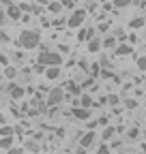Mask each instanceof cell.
<instances>
[{"instance_id":"cell-1","label":"cell","mask_w":146,"mask_h":154,"mask_svg":"<svg viewBox=\"0 0 146 154\" xmlns=\"http://www.w3.org/2000/svg\"><path fill=\"white\" fill-rule=\"evenodd\" d=\"M41 43V34L36 30H24L20 34V41H17V47H24V49H34L39 47Z\"/></svg>"},{"instance_id":"cell-2","label":"cell","mask_w":146,"mask_h":154,"mask_svg":"<svg viewBox=\"0 0 146 154\" xmlns=\"http://www.w3.org/2000/svg\"><path fill=\"white\" fill-rule=\"evenodd\" d=\"M36 60L43 62L45 66H60V64H62V56L56 54V51H41Z\"/></svg>"},{"instance_id":"cell-3","label":"cell","mask_w":146,"mask_h":154,"mask_svg":"<svg viewBox=\"0 0 146 154\" xmlns=\"http://www.w3.org/2000/svg\"><path fill=\"white\" fill-rule=\"evenodd\" d=\"M84 19H86V11H84V9H73V13H71V17H69L67 26H69V28H82Z\"/></svg>"},{"instance_id":"cell-4","label":"cell","mask_w":146,"mask_h":154,"mask_svg":"<svg viewBox=\"0 0 146 154\" xmlns=\"http://www.w3.org/2000/svg\"><path fill=\"white\" fill-rule=\"evenodd\" d=\"M62 99H65V92H62V88H54V90H49V96H47V107H58L60 103H62Z\"/></svg>"},{"instance_id":"cell-5","label":"cell","mask_w":146,"mask_h":154,"mask_svg":"<svg viewBox=\"0 0 146 154\" xmlns=\"http://www.w3.org/2000/svg\"><path fill=\"white\" fill-rule=\"evenodd\" d=\"M71 113H73V118H78V120H82V122L90 120V111H88V109H84V107H73V109H71Z\"/></svg>"},{"instance_id":"cell-6","label":"cell","mask_w":146,"mask_h":154,"mask_svg":"<svg viewBox=\"0 0 146 154\" xmlns=\"http://www.w3.org/2000/svg\"><path fill=\"white\" fill-rule=\"evenodd\" d=\"M93 141H95V131H88L80 137V146L82 148H93Z\"/></svg>"},{"instance_id":"cell-7","label":"cell","mask_w":146,"mask_h":154,"mask_svg":"<svg viewBox=\"0 0 146 154\" xmlns=\"http://www.w3.org/2000/svg\"><path fill=\"white\" fill-rule=\"evenodd\" d=\"M58 77H60V66H47V71H45V79L54 82V79H58Z\"/></svg>"},{"instance_id":"cell-8","label":"cell","mask_w":146,"mask_h":154,"mask_svg":"<svg viewBox=\"0 0 146 154\" xmlns=\"http://www.w3.org/2000/svg\"><path fill=\"white\" fill-rule=\"evenodd\" d=\"M86 47H88V51H90V54H97V51L103 47V41H99V38H95V36H93V38L88 41V45H86Z\"/></svg>"},{"instance_id":"cell-9","label":"cell","mask_w":146,"mask_h":154,"mask_svg":"<svg viewBox=\"0 0 146 154\" xmlns=\"http://www.w3.org/2000/svg\"><path fill=\"white\" fill-rule=\"evenodd\" d=\"M7 15H9L11 19H20V17L24 15V11L20 9V5H13V7H9V9H7Z\"/></svg>"},{"instance_id":"cell-10","label":"cell","mask_w":146,"mask_h":154,"mask_svg":"<svg viewBox=\"0 0 146 154\" xmlns=\"http://www.w3.org/2000/svg\"><path fill=\"white\" fill-rule=\"evenodd\" d=\"M9 94H11V99H15V101H20V99H24V94H26V90H24V86H13Z\"/></svg>"},{"instance_id":"cell-11","label":"cell","mask_w":146,"mask_h":154,"mask_svg":"<svg viewBox=\"0 0 146 154\" xmlns=\"http://www.w3.org/2000/svg\"><path fill=\"white\" fill-rule=\"evenodd\" d=\"M97 103L93 101V96L90 94H82V99H80V107H84V109H88V107H95Z\"/></svg>"},{"instance_id":"cell-12","label":"cell","mask_w":146,"mask_h":154,"mask_svg":"<svg viewBox=\"0 0 146 154\" xmlns=\"http://www.w3.org/2000/svg\"><path fill=\"white\" fill-rule=\"evenodd\" d=\"M146 26V19L144 17H133L131 22H129V28L131 30H140V28H144Z\"/></svg>"},{"instance_id":"cell-13","label":"cell","mask_w":146,"mask_h":154,"mask_svg":"<svg viewBox=\"0 0 146 154\" xmlns=\"http://www.w3.org/2000/svg\"><path fill=\"white\" fill-rule=\"evenodd\" d=\"M103 47H105V49H116V47H118V43H116V36H114V34L105 36V38H103Z\"/></svg>"},{"instance_id":"cell-14","label":"cell","mask_w":146,"mask_h":154,"mask_svg":"<svg viewBox=\"0 0 146 154\" xmlns=\"http://www.w3.org/2000/svg\"><path fill=\"white\" fill-rule=\"evenodd\" d=\"M62 9H65V5L60 2V0H52V2L47 5V11H49V13H60Z\"/></svg>"},{"instance_id":"cell-15","label":"cell","mask_w":146,"mask_h":154,"mask_svg":"<svg viewBox=\"0 0 146 154\" xmlns=\"http://www.w3.org/2000/svg\"><path fill=\"white\" fill-rule=\"evenodd\" d=\"M114 54H116V56H129V54H131V45H127V43H120V45L114 49Z\"/></svg>"},{"instance_id":"cell-16","label":"cell","mask_w":146,"mask_h":154,"mask_svg":"<svg viewBox=\"0 0 146 154\" xmlns=\"http://www.w3.org/2000/svg\"><path fill=\"white\" fill-rule=\"evenodd\" d=\"M13 148V137H0V150H11Z\"/></svg>"},{"instance_id":"cell-17","label":"cell","mask_w":146,"mask_h":154,"mask_svg":"<svg viewBox=\"0 0 146 154\" xmlns=\"http://www.w3.org/2000/svg\"><path fill=\"white\" fill-rule=\"evenodd\" d=\"M67 90H69L71 94H75V96H80V94H82V86L73 84V82H69V84H67Z\"/></svg>"},{"instance_id":"cell-18","label":"cell","mask_w":146,"mask_h":154,"mask_svg":"<svg viewBox=\"0 0 146 154\" xmlns=\"http://www.w3.org/2000/svg\"><path fill=\"white\" fill-rule=\"evenodd\" d=\"M13 133H15V128L9 126V124H5L2 128H0V137H13Z\"/></svg>"},{"instance_id":"cell-19","label":"cell","mask_w":146,"mask_h":154,"mask_svg":"<svg viewBox=\"0 0 146 154\" xmlns=\"http://www.w3.org/2000/svg\"><path fill=\"white\" fill-rule=\"evenodd\" d=\"M15 75H17V69L15 66H5V77H7V79H15Z\"/></svg>"},{"instance_id":"cell-20","label":"cell","mask_w":146,"mask_h":154,"mask_svg":"<svg viewBox=\"0 0 146 154\" xmlns=\"http://www.w3.org/2000/svg\"><path fill=\"white\" fill-rule=\"evenodd\" d=\"M112 5H114V9H127L131 5V0H112Z\"/></svg>"},{"instance_id":"cell-21","label":"cell","mask_w":146,"mask_h":154,"mask_svg":"<svg viewBox=\"0 0 146 154\" xmlns=\"http://www.w3.org/2000/svg\"><path fill=\"white\" fill-rule=\"evenodd\" d=\"M24 146H26V150H30V152H39V150H41V146L36 143V141H32V139H28Z\"/></svg>"},{"instance_id":"cell-22","label":"cell","mask_w":146,"mask_h":154,"mask_svg":"<svg viewBox=\"0 0 146 154\" xmlns=\"http://www.w3.org/2000/svg\"><path fill=\"white\" fill-rule=\"evenodd\" d=\"M67 22H69V19H62V17H58V19H54V22H52V26L56 28V30H62Z\"/></svg>"},{"instance_id":"cell-23","label":"cell","mask_w":146,"mask_h":154,"mask_svg":"<svg viewBox=\"0 0 146 154\" xmlns=\"http://www.w3.org/2000/svg\"><path fill=\"white\" fill-rule=\"evenodd\" d=\"M112 137H114V128H112V126H107V128L103 131V141H110Z\"/></svg>"},{"instance_id":"cell-24","label":"cell","mask_w":146,"mask_h":154,"mask_svg":"<svg viewBox=\"0 0 146 154\" xmlns=\"http://www.w3.org/2000/svg\"><path fill=\"white\" fill-rule=\"evenodd\" d=\"M90 75H93V79H95L97 75H101V64H97V62H95L93 66H90Z\"/></svg>"},{"instance_id":"cell-25","label":"cell","mask_w":146,"mask_h":154,"mask_svg":"<svg viewBox=\"0 0 146 154\" xmlns=\"http://www.w3.org/2000/svg\"><path fill=\"white\" fill-rule=\"evenodd\" d=\"M97 154H110V146H107V141H103V143L97 148Z\"/></svg>"},{"instance_id":"cell-26","label":"cell","mask_w":146,"mask_h":154,"mask_svg":"<svg viewBox=\"0 0 146 154\" xmlns=\"http://www.w3.org/2000/svg\"><path fill=\"white\" fill-rule=\"evenodd\" d=\"M125 107L127 109H135L138 107V101L135 99H125Z\"/></svg>"},{"instance_id":"cell-27","label":"cell","mask_w":146,"mask_h":154,"mask_svg":"<svg viewBox=\"0 0 146 154\" xmlns=\"http://www.w3.org/2000/svg\"><path fill=\"white\" fill-rule=\"evenodd\" d=\"M118 101H120V99H118L116 94H110V96H107V105H112V107H116V105H118Z\"/></svg>"},{"instance_id":"cell-28","label":"cell","mask_w":146,"mask_h":154,"mask_svg":"<svg viewBox=\"0 0 146 154\" xmlns=\"http://www.w3.org/2000/svg\"><path fill=\"white\" fill-rule=\"evenodd\" d=\"M138 69L140 71H146V56H140L138 58Z\"/></svg>"},{"instance_id":"cell-29","label":"cell","mask_w":146,"mask_h":154,"mask_svg":"<svg viewBox=\"0 0 146 154\" xmlns=\"http://www.w3.org/2000/svg\"><path fill=\"white\" fill-rule=\"evenodd\" d=\"M7 154H24V148H17V146H13L11 150H7Z\"/></svg>"},{"instance_id":"cell-30","label":"cell","mask_w":146,"mask_h":154,"mask_svg":"<svg viewBox=\"0 0 146 154\" xmlns=\"http://www.w3.org/2000/svg\"><path fill=\"white\" fill-rule=\"evenodd\" d=\"M0 43H9V34H7L2 28H0Z\"/></svg>"},{"instance_id":"cell-31","label":"cell","mask_w":146,"mask_h":154,"mask_svg":"<svg viewBox=\"0 0 146 154\" xmlns=\"http://www.w3.org/2000/svg\"><path fill=\"white\" fill-rule=\"evenodd\" d=\"M41 5H32V9H30V13H34V15H41Z\"/></svg>"},{"instance_id":"cell-32","label":"cell","mask_w":146,"mask_h":154,"mask_svg":"<svg viewBox=\"0 0 146 154\" xmlns=\"http://www.w3.org/2000/svg\"><path fill=\"white\" fill-rule=\"evenodd\" d=\"M7 17H9V15H7V11H5V9H0V26L7 22Z\"/></svg>"},{"instance_id":"cell-33","label":"cell","mask_w":146,"mask_h":154,"mask_svg":"<svg viewBox=\"0 0 146 154\" xmlns=\"http://www.w3.org/2000/svg\"><path fill=\"white\" fill-rule=\"evenodd\" d=\"M0 66H9V58L5 54H0Z\"/></svg>"},{"instance_id":"cell-34","label":"cell","mask_w":146,"mask_h":154,"mask_svg":"<svg viewBox=\"0 0 146 154\" xmlns=\"http://www.w3.org/2000/svg\"><path fill=\"white\" fill-rule=\"evenodd\" d=\"M60 2H62L67 9H73V7H75V0H60Z\"/></svg>"},{"instance_id":"cell-35","label":"cell","mask_w":146,"mask_h":154,"mask_svg":"<svg viewBox=\"0 0 146 154\" xmlns=\"http://www.w3.org/2000/svg\"><path fill=\"white\" fill-rule=\"evenodd\" d=\"M114 36H116V38H125L127 34H125V30H120V28H116V30H114Z\"/></svg>"},{"instance_id":"cell-36","label":"cell","mask_w":146,"mask_h":154,"mask_svg":"<svg viewBox=\"0 0 146 154\" xmlns=\"http://www.w3.org/2000/svg\"><path fill=\"white\" fill-rule=\"evenodd\" d=\"M110 26H112L110 22H101V24H99V30H101V32H105V30H107Z\"/></svg>"},{"instance_id":"cell-37","label":"cell","mask_w":146,"mask_h":154,"mask_svg":"<svg viewBox=\"0 0 146 154\" xmlns=\"http://www.w3.org/2000/svg\"><path fill=\"white\" fill-rule=\"evenodd\" d=\"M20 9H22L24 13H30V9H32V7H30V5H26V2H22V5H20Z\"/></svg>"},{"instance_id":"cell-38","label":"cell","mask_w":146,"mask_h":154,"mask_svg":"<svg viewBox=\"0 0 146 154\" xmlns=\"http://www.w3.org/2000/svg\"><path fill=\"white\" fill-rule=\"evenodd\" d=\"M138 135H140V131H138V128H131V131H129V137H131V139H135Z\"/></svg>"},{"instance_id":"cell-39","label":"cell","mask_w":146,"mask_h":154,"mask_svg":"<svg viewBox=\"0 0 146 154\" xmlns=\"http://www.w3.org/2000/svg\"><path fill=\"white\" fill-rule=\"evenodd\" d=\"M97 124H99L97 120H93V122H88V128H90V131H95V128H97Z\"/></svg>"},{"instance_id":"cell-40","label":"cell","mask_w":146,"mask_h":154,"mask_svg":"<svg viewBox=\"0 0 146 154\" xmlns=\"http://www.w3.org/2000/svg\"><path fill=\"white\" fill-rule=\"evenodd\" d=\"M52 0H36V5H49Z\"/></svg>"},{"instance_id":"cell-41","label":"cell","mask_w":146,"mask_h":154,"mask_svg":"<svg viewBox=\"0 0 146 154\" xmlns=\"http://www.w3.org/2000/svg\"><path fill=\"white\" fill-rule=\"evenodd\" d=\"M84 150H86V148H82V146H80V150H75V154H84Z\"/></svg>"},{"instance_id":"cell-42","label":"cell","mask_w":146,"mask_h":154,"mask_svg":"<svg viewBox=\"0 0 146 154\" xmlns=\"http://www.w3.org/2000/svg\"><path fill=\"white\" fill-rule=\"evenodd\" d=\"M140 150H142V154H146V143H142V146H140Z\"/></svg>"},{"instance_id":"cell-43","label":"cell","mask_w":146,"mask_h":154,"mask_svg":"<svg viewBox=\"0 0 146 154\" xmlns=\"http://www.w3.org/2000/svg\"><path fill=\"white\" fill-rule=\"evenodd\" d=\"M2 77H5V75H2V73H0V79H2Z\"/></svg>"},{"instance_id":"cell-44","label":"cell","mask_w":146,"mask_h":154,"mask_svg":"<svg viewBox=\"0 0 146 154\" xmlns=\"http://www.w3.org/2000/svg\"><path fill=\"white\" fill-rule=\"evenodd\" d=\"M0 122H2V116H0Z\"/></svg>"},{"instance_id":"cell-45","label":"cell","mask_w":146,"mask_h":154,"mask_svg":"<svg viewBox=\"0 0 146 154\" xmlns=\"http://www.w3.org/2000/svg\"><path fill=\"white\" fill-rule=\"evenodd\" d=\"M144 105H146V101H144Z\"/></svg>"}]
</instances>
